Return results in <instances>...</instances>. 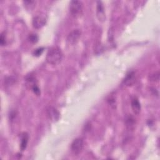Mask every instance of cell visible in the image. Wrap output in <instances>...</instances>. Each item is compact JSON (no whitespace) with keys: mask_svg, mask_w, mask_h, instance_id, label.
Wrapping results in <instances>:
<instances>
[{"mask_svg":"<svg viewBox=\"0 0 160 160\" xmlns=\"http://www.w3.org/2000/svg\"><path fill=\"white\" fill-rule=\"evenodd\" d=\"M81 37V31L79 29H74L67 37V42L70 45L76 44Z\"/></svg>","mask_w":160,"mask_h":160,"instance_id":"4","label":"cell"},{"mask_svg":"<svg viewBox=\"0 0 160 160\" xmlns=\"http://www.w3.org/2000/svg\"><path fill=\"white\" fill-rule=\"evenodd\" d=\"M28 40L32 43H36L38 41V36L36 34H31L28 36Z\"/></svg>","mask_w":160,"mask_h":160,"instance_id":"12","label":"cell"},{"mask_svg":"<svg viewBox=\"0 0 160 160\" xmlns=\"http://www.w3.org/2000/svg\"><path fill=\"white\" fill-rule=\"evenodd\" d=\"M29 139V135L27 132H23L21 134V144H20V149L21 151H24L26 147L28 142Z\"/></svg>","mask_w":160,"mask_h":160,"instance_id":"10","label":"cell"},{"mask_svg":"<svg viewBox=\"0 0 160 160\" xmlns=\"http://www.w3.org/2000/svg\"><path fill=\"white\" fill-rule=\"evenodd\" d=\"M149 79H150V81H151L158 82L159 79V72L158 71V72H156L152 74L151 75H150Z\"/></svg>","mask_w":160,"mask_h":160,"instance_id":"11","label":"cell"},{"mask_svg":"<svg viewBox=\"0 0 160 160\" xmlns=\"http://www.w3.org/2000/svg\"><path fill=\"white\" fill-rule=\"evenodd\" d=\"M24 6L27 8V9H31L32 7L31 6H34V4H35V1H24Z\"/></svg>","mask_w":160,"mask_h":160,"instance_id":"13","label":"cell"},{"mask_svg":"<svg viewBox=\"0 0 160 160\" xmlns=\"http://www.w3.org/2000/svg\"><path fill=\"white\" fill-rule=\"evenodd\" d=\"M131 106L132 111L134 112V114H139V112L141 111V104L137 98H134L131 100Z\"/></svg>","mask_w":160,"mask_h":160,"instance_id":"9","label":"cell"},{"mask_svg":"<svg viewBox=\"0 0 160 160\" xmlns=\"http://www.w3.org/2000/svg\"><path fill=\"white\" fill-rule=\"evenodd\" d=\"M97 17L99 21L105 20V14L103 4L101 1L97 2Z\"/></svg>","mask_w":160,"mask_h":160,"instance_id":"8","label":"cell"},{"mask_svg":"<svg viewBox=\"0 0 160 160\" xmlns=\"http://www.w3.org/2000/svg\"><path fill=\"white\" fill-rule=\"evenodd\" d=\"M0 44L2 46H4L6 44V35H5V32H2L1 34V37H0Z\"/></svg>","mask_w":160,"mask_h":160,"instance_id":"15","label":"cell"},{"mask_svg":"<svg viewBox=\"0 0 160 160\" xmlns=\"http://www.w3.org/2000/svg\"><path fill=\"white\" fill-rule=\"evenodd\" d=\"M135 81H136L135 72L134 71H131L126 74V78L123 80V82L126 86H131L135 82Z\"/></svg>","mask_w":160,"mask_h":160,"instance_id":"7","label":"cell"},{"mask_svg":"<svg viewBox=\"0 0 160 160\" xmlns=\"http://www.w3.org/2000/svg\"><path fill=\"white\" fill-rule=\"evenodd\" d=\"M83 146H84L83 139L80 138H76L72 141L71 144V151L74 154L76 155L79 154L82 151L83 149Z\"/></svg>","mask_w":160,"mask_h":160,"instance_id":"3","label":"cell"},{"mask_svg":"<svg viewBox=\"0 0 160 160\" xmlns=\"http://www.w3.org/2000/svg\"><path fill=\"white\" fill-rule=\"evenodd\" d=\"M83 4L80 1H71L69 3V12L71 14L76 18L82 14Z\"/></svg>","mask_w":160,"mask_h":160,"instance_id":"2","label":"cell"},{"mask_svg":"<svg viewBox=\"0 0 160 160\" xmlns=\"http://www.w3.org/2000/svg\"><path fill=\"white\" fill-rule=\"evenodd\" d=\"M32 22L34 28L40 29L45 25L46 22V19L44 16L38 15L33 18Z\"/></svg>","mask_w":160,"mask_h":160,"instance_id":"6","label":"cell"},{"mask_svg":"<svg viewBox=\"0 0 160 160\" xmlns=\"http://www.w3.org/2000/svg\"><path fill=\"white\" fill-rule=\"evenodd\" d=\"M46 114L48 118L52 122L58 121L60 117L59 111L52 106H49L46 109Z\"/></svg>","mask_w":160,"mask_h":160,"instance_id":"5","label":"cell"},{"mask_svg":"<svg viewBox=\"0 0 160 160\" xmlns=\"http://www.w3.org/2000/svg\"><path fill=\"white\" fill-rule=\"evenodd\" d=\"M62 59V53L58 47H52L49 49L46 59V61L51 65H58Z\"/></svg>","mask_w":160,"mask_h":160,"instance_id":"1","label":"cell"},{"mask_svg":"<svg viewBox=\"0 0 160 160\" xmlns=\"http://www.w3.org/2000/svg\"><path fill=\"white\" fill-rule=\"evenodd\" d=\"M44 48H39L35 49L33 52V55L36 57L41 56V54L42 53V52L44 51Z\"/></svg>","mask_w":160,"mask_h":160,"instance_id":"14","label":"cell"}]
</instances>
